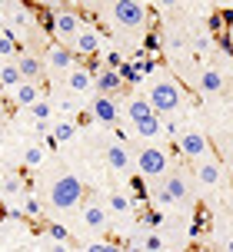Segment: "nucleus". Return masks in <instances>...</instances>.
I'll use <instances>...</instances> for the list:
<instances>
[{"label":"nucleus","mask_w":233,"mask_h":252,"mask_svg":"<svg viewBox=\"0 0 233 252\" xmlns=\"http://www.w3.org/2000/svg\"><path fill=\"white\" fill-rule=\"evenodd\" d=\"M147 103L156 110V116L163 120H177L180 110H187V90L170 70H156L147 80Z\"/></svg>","instance_id":"f257e3e1"},{"label":"nucleus","mask_w":233,"mask_h":252,"mask_svg":"<svg viewBox=\"0 0 233 252\" xmlns=\"http://www.w3.org/2000/svg\"><path fill=\"white\" fill-rule=\"evenodd\" d=\"M120 113H123V126L130 129V136H137L140 143L163 139V120H160L156 110L147 103V96H140V93L127 96V103L120 106Z\"/></svg>","instance_id":"f03ea898"},{"label":"nucleus","mask_w":233,"mask_h":252,"mask_svg":"<svg viewBox=\"0 0 233 252\" xmlns=\"http://www.w3.org/2000/svg\"><path fill=\"white\" fill-rule=\"evenodd\" d=\"M196 199L194 192V179L180 173V169H170L167 176L154 183V202L160 213H177V209H190Z\"/></svg>","instance_id":"7ed1b4c3"},{"label":"nucleus","mask_w":233,"mask_h":252,"mask_svg":"<svg viewBox=\"0 0 233 252\" xmlns=\"http://www.w3.org/2000/svg\"><path fill=\"white\" fill-rule=\"evenodd\" d=\"M43 199H47V206L53 213L67 216V213H77L83 206L87 192H83V186H80V179L74 173H57V176H50V183L43 189Z\"/></svg>","instance_id":"20e7f679"},{"label":"nucleus","mask_w":233,"mask_h":252,"mask_svg":"<svg viewBox=\"0 0 233 252\" xmlns=\"http://www.w3.org/2000/svg\"><path fill=\"white\" fill-rule=\"evenodd\" d=\"M170 169H173L170 166V156L160 143H143L140 150L133 153V173L140 179H147V183H160Z\"/></svg>","instance_id":"39448f33"},{"label":"nucleus","mask_w":233,"mask_h":252,"mask_svg":"<svg viewBox=\"0 0 233 252\" xmlns=\"http://www.w3.org/2000/svg\"><path fill=\"white\" fill-rule=\"evenodd\" d=\"M107 13H110V20L114 27L120 30H147L150 24V7L147 3H137V0H116V3H107Z\"/></svg>","instance_id":"423d86ee"},{"label":"nucleus","mask_w":233,"mask_h":252,"mask_svg":"<svg viewBox=\"0 0 233 252\" xmlns=\"http://www.w3.org/2000/svg\"><path fill=\"white\" fill-rule=\"evenodd\" d=\"M77 213H80V222H83V229L90 232V239H104V232L114 226V222H110V216H107L104 199H93V196H87Z\"/></svg>","instance_id":"0eeeda50"},{"label":"nucleus","mask_w":233,"mask_h":252,"mask_svg":"<svg viewBox=\"0 0 233 252\" xmlns=\"http://www.w3.org/2000/svg\"><path fill=\"white\" fill-rule=\"evenodd\" d=\"M87 110H90V120L93 123L107 126V129H116L123 123V113H120V100L116 96H104V93H93L87 100Z\"/></svg>","instance_id":"6e6552de"},{"label":"nucleus","mask_w":233,"mask_h":252,"mask_svg":"<svg viewBox=\"0 0 233 252\" xmlns=\"http://www.w3.org/2000/svg\"><path fill=\"white\" fill-rule=\"evenodd\" d=\"M50 20H53V37H57V43H64V47H70V43L77 40V33L83 30L80 13L70 10V7H53Z\"/></svg>","instance_id":"1a4fd4ad"},{"label":"nucleus","mask_w":233,"mask_h":252,"mask_svg":"<svg viewBox=\"0 0 233 252\" xmlns=\"http://www.w3.org/2000/svg\"><path fill=\"white\" fill-rule=\"evenodd\" d=\"M104 163L114 176H130L133 173V150L123 139H107L104 143Z\"/></svg>","instance_id":"9d476101"},{"label":"nucleus","mask_w":233,"mask_h":252,"mask_svg":"<svg viewBox=\"0 0 233 252\" xmlns=\"http://www.w3.org/2000/svg\"><path fill=\"white\" fill-rule=\"evenodd\" d=\"M60 87H64V93H70V96H77V100H90L93 93H97V83H93V70L90 66H74L70 73L60 76Z\"/></svg>","instance_id":"9b49d317"},{"label":"nucleus","mask_w":233,"mask_h":252,"mask_svg":"<svg viewBox=\"0 0 233 252\" xmlns=\"http://www.w3.org/2000/svg\"><path fill=\"white\" fill-rule=\"evenodd\" d=\"M177 146H180V153L190 159V163H200V159H210L213 156V146H210L207 133L200 129V126H190V129H183L180 139H177Z\"/></svg>","instance_id":"f8f14e48"},{"label":"nucleus","mask_w":233,"mask_h":252,"mask_svg":"<svg viewBox=\"0 0 233 252\" xmlns=\"http://www.w3.org/2000/svg\"><path fill=\"white\" fill-rule=\"evenodd\" d=\"M194 179L200 183V186H207V189H223L227 186V169H223V163L217 159V156H210V159L194 163Z\"/></svg>","instance_id":"ddd939ff"},{"label":"nucleus","mask_w":233,"mask_h":252,"mask_svg":"<svg viewBox=\"0 0 233 252\" xmlns=\"http://www.w3.org/2000/svg\"><path fill=\"white\" fill-rule=\"evenodd\" d=\"M77 63H74V53H70V47H64V43H50L47 50H43V70L47 73H53L57 80L64 73H70Z\"/></svg>","instance_id":"4468645a"},{"label":"nucleus","mask_w":233,"mask_h":252,"mask_svg":"<svg viewBox=\"0 0 233 252\" xmlns=\"http://www.w3.org/2000/svg\"><path fill=\"white\" fill-rule=\"evenodd\" d=\"M104 206H107V216H110V222H127V219H133V199H130L127 189H110L104 196Z\"/></svg>","instance_id":"2eb2a0df"},{"label":"nucleus","mask_w":233,"mask_h":252,"mask_svg":"<svg viewBox=\"0 0 233 252\" xmlns=\"http://www.w3.org/2000/svg\"><path fill=\"white\" fill-rule=\"evenodd\" d=\"M13 63H17V70H20V76H24V80H30V83H43V76H47V70H43V53H37V50H20Z\"/></svg>","instance_id":"dca6fc26"},{"label":"nucleus","mask_w":233,"mask_h":252,"mask_svg":"<svg viewBox=\"0 0 233 252\" xmlns=\"http://www.w3.org/2000/svg\"><path fill=\"white\" fill-rule=\"evenodd\" d=\"M223 90H227V80H223V73L217 70V66H200L196 70V93L200 96H220Z\"/></svg>","instance_id":"f3484780"},{"label":"nucleus","mask_w":233,"mask_h":252,"mask_svg":"<svg viewBox=\"0 0 233 252\" xmlns=\"http://www.w3.org/2000/svg\"><path fill=\"white\" fill-rule=\"evenodd\" d=\"M100 47H104V33L93 30V27H83L77 33V40L70 43V53H74V57H90L93 60V57L100 53Z\"/></svg>","instance_id":"a211bd4d"},{"label":"nucleus","mask_w":233,"mask_h":252,"mask_svg":"<svg viewBox=\"0 0 233 252\" xmlns=\"http://www.w3.org/2000/svg\"><path fill=\"white\" fill-rule=\"evenodd\" d=\"M130 249H140V252H170L173 249V242L163 236V232H156V229H140L133 242H130Z\"/></svg>","instance_id":"6ab92c4d"},{"label":"nucleus","mask_w":233,"mask_h":252,"mask_svg":"<svg viewBox=\"0 0 233 252\" xmlns=\"http://www.w3.org/2000/svg\"><path fill=\"white\" fill-rule=\"evenodd\" d=\"M93 83H97V93H104V96H120V90H123V73L114 70V66H100V70L93 73Z\"/></svg>","instance_id":"aec40b11"},{"label":"nucleus","mask_w":233,"mask_h":252,"mask_svg":"<svg viewBox=\"0 0 233 252\" xmlns=\"http://www.w3.org/2000/svg\"><path fill=\"white\" fill-rule=\"evenodd\" d=\"M50 103H53V113H57V120H77L83 110H87V103L83 100H77V96H70V93H57V96H50Z\"/></svg>","instance_id":"412c9836"},{"label":"nucleus","mask_w":233,"mask_h":252,"mask_svg":"<svg viewBox=\"0 0 233 252\" xmlns=\"http://www.w3.org/2000/svg\"><path fill=\"white\" fill-rule=\"evenodd\" d=\"M30 123L37 126V133H50V126H53V120H57V113H53V103H50V96H43L40 103H34L30 110Z\"/></svg>","instance_id":"4be33fe9"},{"label":"nucleus","mask_w":233,"mask_h":252,"mask_svg":"<svg viewBox=\"0 0 233 252\" xmlns=\"http://www.w3.org/2000/svg\"><path fill=\"white\" fill-rule=\"evenodd\" d=\"M10 96H13V103H17L20 110H30V106H34V103H40L47 93H43V83H30V80H24V83L13 90Z\"/></svg>","instance_id":"5701e85b"},{"label":"nucleus","mask_w":233,"mask_h":252,"mask_svg":"<svg viewBox=\"0 0 233 252\" xmlns=\"http://www.w3.org/2000/svg\"><path fill=\"white\" fill-rule=\"evenodd\" d=\"M77 136H80L77 120H53V126H50V139L57 143V146H70V143H77Z\"/></svg>","instance_id":"b1692460"},{"label":"nucleus","mask_w":233,"mask_h":252,"mask_svg":"<svg viewBox=\"0 0 233 252\" xmlns=\"http://www.w3.org/2000/svg\"><path fill=\"white\" fill-rule=\"evenodd\" d=\"M47 163V143H40V139H30L20 153V166L24 169H40V166Z\"/></svg>","instance_id":"393cba45"},{"label":"nucleus","mask_w":233,"mask_h":252,"mask_svg":"<svg viewBox=\"0 0 233 252\" xmlns=\"http://www.w3.org/2000/svg\"><path fill=\"white\" fill-rule=\"evenodd\" d=\"M17 43H20L17 33H10L7 27H0V63H13V60H17V53H20Z\"/></svg>","instance_id":"a878e982"},{"label":"nucleus","mask_w":233,"mask_h":252,"mask_svg":"<svg viewBox=\"0 0 233 252\" xmlns=\"http://www.w3.org/2000/svg\"><path fill=\"white\" fill-rule=\"evenodd\" d=\"M20 83H24V76H20V70H17V63H0V90L13 93Z\"/></svg>","instance_id":"bb28decb"},{"label":"nucleus","mask_w":233,"mask_h":252,"mask_svg":"<svg viewBox=\"0 0 233 252\" xmlns=\"http://www.w3.org/2000/svg\"><path fill=\"white\" fill-rule=\"evenodd\" d=\"M17 206H20V213H24L27 219H40V216H43V202H40L34 192H24V196L17 199Z\"/></svg>","instance_id":"cd10ccee"},{"label":"nucleus","mask_w":233,"mask_h":252,"mask_svg":"<svg viewBox=\"0 0 233 252\" xmlns=\"http://www.w3.org/2000/svg\"><path fill=\"white\" fill-rule=\"evenodd\" d=\"M43 239L47 242H70V229L64 222H57V219H47L43 222Z\"/></svg>","instance_id":"c85d7f7f"},{"label":"nucleus","mask_w":233,"mask_h":252,"mask_svg":"<svg viewBox=\"0 0 233 252\" xmlns=\"http://www.w3.org/2000/svg\"><path fill=\"white\" fill-rule=\"evenodd\" d=\"M83 252H120V246L110 242V239H87Z\"/></svg>","instance_id":"c756f323"},{"label":"nucleus","mask_w":233,"mask_h":252,"mask_svg":"<svg viewBox=\"0 0 233 252\" xmlns=\"http://www.w3.org/2000/svg\"><path fill=\"white\" fill-rule=\"evenodd\" d=\"M40 242H43V252H74V242H47V239Z\"/></svg>","instance_id":"7c9ffc66"},{"label":"nucleus","mask_w":233,"mask_h":252,"mask_svg":"<svg viewBox=\"0 0 233 252\" xmlns=\"http://www.w3.org/2000/svg\"><path fill=\"white\" fill-rule=\"evenodd\" d=\"M210 47H213V43H210L207 33H196V37H194V50H196V53H207Z\"/></svg>","instance_id":"2f4dec72"},{"label":"nucleus","mask_w":233,"mask_h":252,"mask_svg":"<svg viewBox=\"0 0 233 252\" xmlns=\"http://www.w3.org/2000/svg\"><path fill=\"white\" fill-rule=\"evenodd\" d=\"M220 252H233V232H227L220 239Z\"/></svg>","instance_id":"473e14b6"},{"label":"nucleus","mask_w":233,"mask_h":252,"mask_svg":"<svg viewBox=\"0 0 233 252\" xmlns=\"http://www.w3.org/2000/svg\"><path fill=\"white\" fill-rule=\"evenodd\" d=\"M3 183H7V169H0V196H3Z\"/></svg>","instance_id":"72a5a7b5"},{"label":"nucleus","mask_w":233,"mask_h":252,"mask_svg":"<svg viewBox=\"0 0 233 252\" xmlns=\"http://www.w3.org/2000/svg\"><path fill=\"white\" fill-rule=\"evenodd\" d=\"M187 252H213L210 246H194V249H187Z\"/></svg>","instance_id":"f704fd0d"},{"label":"nucleus","mask_w":233,"mask_h":252,"mask_svg":"<svg viewBox=\"0 0 233 252\" xmlns=\"http://www.w3.org/2000/svg\"><path fill=\"white\" fill-rule=\"evenodd\" d=\"M127 252H140V249H130V246H127Z\"/></svg>","instance_id":"c9c22d12"},{"label":"nucleus","mask_w":233,"mask_h":252,"mask_svg":"<svg viewBox=\"0 0 233 252\" xmlns=\"http://www.w3.org/2000/svg\"><path fill=\"white\" fill-rule=\"evenodd\" d=\"M0 110H3V96H0Z\"/></svg>","instance_id":"e433bc0d"},{"label":"nucleus","mask_w":233,"mask_h":252,"mask_svg":"<svg viewBox=\"0 0 233 252\" xmlns=\"http://www.w3.org/2000/svg\"><path fill=\"white\" fill-rule=\"evenodd\" d=\"M20 252H27V249H20Z\"/></svg>","instance_id":"4c0bfd02"}]
</instances>
